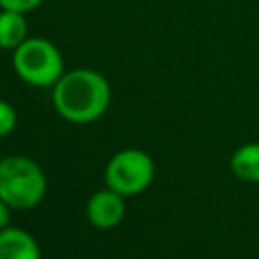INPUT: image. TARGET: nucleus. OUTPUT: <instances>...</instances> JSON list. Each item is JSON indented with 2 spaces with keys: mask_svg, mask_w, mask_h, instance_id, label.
Wrapping results in <instances>:
<instances>
[{
  "mask_svg": "<svg viewBox=\"0 0 259 259\" xmlns=\"http://www.w3.org/2000/svg\"><path fill=\"white\" fill-rule=\"evenodd\" d=\"M107 79L91 69L65 73L53 89V103L61 117L73 123H89L103 115L109 105Z\"/></svg>",
  "mask_w": 259,
  "mask_h": 259,
  "instance_id": "nucleus-1",
  "label": "nucleus"
},
{
  "mask_svg": "<svg viewBox=\"0 0 259 259\" xmlns=\"http://www.w3.org/2000/svg\"><path fill=\"white\" fill-rule=\"evenodd\" d=\"M47 194L40 166L26 156H8L0 162V198L10 208H32Z\"/></svg>",
  "mask_w": 259,
  "mask_h": 259,
  "instance_id": "nucleus-2",
  "label": "nucleus"
},
{
  "mask_svg": "<svg viewBox=\"0 0 259 259\" xmlns=\"http://www.w3.org/2000/svg\"><path fill=\"white\" fill-rule=\"evenodd\" d=\"M12 63L18 77L34 87L55 85L63 77V57L45 38H26L14 49Z\"/></svg>",
  "mask_w": 259,
  "mask_h": 259,
  "instance_id": "nucleus-3",
  "label": "nucleus"
},
{
  "mask_svg": "<svg viewBox=\"0 0 259 259\" xmlns=\"http://www.w3.org/2000/svg\"><path fill=\"white\" fill-rule=\"evenodd\" d=\"M154 178V162L152 158L136 148L117 152L105 166V184L107 188L134 196L150 186Z\"/></svg>",
  "mask_w": 259,
  "mask_h": 259,
  "instance_id": "nucleus-4",
  "label": "nucleus"
},
{
  "mask_svg": "<svg viewBox=\"0 0 259 259\" xmlns=\"http://www.w3.org/2000/svg\"><path fill=\"white\" fill-rule=\"evenodd\" d=\"M125 214L123 194L105 188L95 192L87 202V219L97 229H113L121 223Z\"/></svg>",
  "mask_w": 259,
  "mask_h": 259,
  "instance_id": "nucleus-5",
  "label": "nucleus"
},
{
  "mask_svg": "<svg viewBox=\"0 0 259 259\" xmlns=\"http://www.w3.org/2000/svg\"><path fill=\"white\" fill-rule=\"evenodd\" d=\"M0 259H40V249L24 229L6 227L0 231Z\"/></svg>",
  "mask_w": 259,
  "mask_h": 259,
  "instance_id": "nucleus-6",
  "label": "nucleus"
},
{
  "mask_svg": "<svg viewBox=\"0 0 259 259\" xmlns=\"http://www.w3.org/2000/svg\"><path fill=\"white\" fill-rule=\"evenodd\" d=\"M231 170L239 180L259 182V142H251L235 150L231 156Z\"/></svg>",
  "mask_w": 259,
  "mask_h": 259,
  "instance_id": "nucleus-7",
  "label": "nucleus"
},
{
  "mask_svg": "<svg viewBox=\"0 0 259 259\" xmlns=\"http://www.w3.org/2000/svg\"><path fill=\"white\" fill-rule=\"evenodd\" d=\"M26 40V20L22 12H0V49H16Z\"/></svg>",
  "mask_w": 259,
  "mask_h": 259,
  "instance_id": "nucleus-8",
  "label": "nucleus"
},
{
  "mask_svg": "<svg viewBox=\"0 0 259 259\" xmlns=\"http://www.w3.org/2000/svg\"><path fill=\"white\" fill-rule=\"evenodd\" d=\"M14 127H16V111L10 103L0 99V138L12 134Z\"/></svg>",
  "mask_w": 259,
  "mask_h": 259,
  "instance_id": "nucleus-9",
  "label": "nucleus"
},
{
  "mask_svg": "<svg viewBox=\"0 0 259 259\" xmlns=\"http://www.w3.org/2000/svg\"><path fill=\"white\" fill-rule=\"evenodd\" d=\"M42 0H0V6L4 10H14V12H28L32 8H36Z\"/></svg>",
  "mask_w": 259,
  "mask_h": 259,
  "instance_id": "nucleus-10",
  "label": "nucleus"
},
{
  "mask_svg": "<svg viewBox=\"0 0 259 259\" xmlns=\"http://www.w3.org/2000/svg\"><path fill=\"white\" fill-rule=\"evenodd\" d=\"M10 223V206L0 198V231L6 229Z\"/></svg>",
  "mask_w": 259,
  "mask_h": 259,
  "instance_id": "nucleus-11",
  "label": "nucleus"
}]
</instances>
